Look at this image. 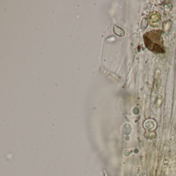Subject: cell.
Segmentation results:
<instances>
[{"label":"cell","instance_id":"7a4b0ae2","mask_svg":"<svg viewBox=\"0 0 176 176\" xmlns=\"http://www.w3.org/2000/svg\"><path fill=\"white\" fill-rule=\"evenodd\" d=\"M114 31L115 33L119 36H123L124 35V31L120 27H117L116 26H115V27H114Z\"/></svg>","mask_w":176,"mask_h":176},{"label":"cell","instance_id":"6da1fadb","mask_svg":"<svg viewBox=\"0 0 176 176\" xmlns=\"http://www.w3.org/2000/svg\"><path fill=\"white\" fill-rule=\"evenodd\" d=\"M162 33L161 31L154 30L144 35V42L146 47L154 53L164 52Z\"/></svg>","mask_w":176,"mask_h":176}]
</instances>
